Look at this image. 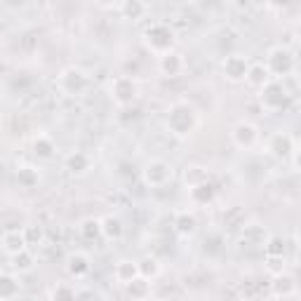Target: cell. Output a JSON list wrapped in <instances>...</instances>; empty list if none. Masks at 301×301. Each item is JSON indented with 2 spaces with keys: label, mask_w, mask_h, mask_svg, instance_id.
Listing matches in <instances>:
<instances>
[{
  "label": "cell",
  "mask_w": 301,
  "mask_h": 301,
  "mask_svg": "<svg viewBox=\"0 0 301 301\" xmlns=\"http://www.w3.org/2000/svg\"><path fill=\"white\" fill-rule=\"evenodd\" d=\"M224 69H226V73H228V78H233V80H240L242 75H247V62L240 55H233V57H228V59H226Z\"/></svg>",
  "instance_id": "obj_1"
},
{
  "label": "cell",
  "mask_w": 301,
  "mask_h": 301,
  "mask_svg": "<svg viewBox=\"0 0 301 301\" xmlns=\"http://www.w3.org/2000/svg\"><path fill=\"white\" fill-rule=\"evenodd\" d=\"M257 139V130H254L252 125H238L235 127V141L240 146H249Z\"/></svg>",
  "instance_id": "obj_2"
},
{
  "label": "cell",
  "mask_w": 301,
  "mask_h": 301,
  "mask_svg": "<svg viewBox=\"0 0 301 301\" xmlns=\"http://www.w3.org/2000/svg\"><path fill=\"white\" fill-rule=\"evenodd\" d=\"M137 275V266L132 264V261H120V266H118V278L125 282H132V278Z\"/></svg>",
  "instance_id": "obj_3"
},
{
  "label": "cell",
  "mask_w": 301,
  "mask_h": 301,
  "mask_svg": "<svg viewBox=\"0 0 301 301\" xmlns=\"http://www.w3.org/2000/svg\"><path fill=\"white\" fill-rule=\"evenodd\" d=\"M5 249L7 252H21L24 249V240H21L19 233H5Z\"/></svg>",
  "instance_id": "obj_4"
},
{
  "label": "cell",
  "mask_w": 301,
  "mask_h": 301,
  "mask_svg": "<svg viewBox=\"0 0 301 301\" xmlns=\"http://www.w3.org/2000/svg\"><path fill=\"white\" fill-rule=\"evenodd\" d=\"M104 224H106V226H104V231L109 233V235H116V238H118V235L123 233V228H120V221H118V219H106Z\"/></svg>",
  "instance_id": "obj_5"
},
{
  "label": "cell",
  "mask_w": 301,
  "mask_h": 301,
  "mask_svg": "<svg viewBox=\"0 0 301 301\" xmlns=\"http://www.w3.org/2000/svg\"><path fill=\"white\" fill-rule=\"evenodd\" d=\"M261 73L266 75V69H261V66H254V69L249 71V75H254V78H252L254 82H261Z\"/></svg>",
  "instance_id": "obj_6"
}]
</instances>
